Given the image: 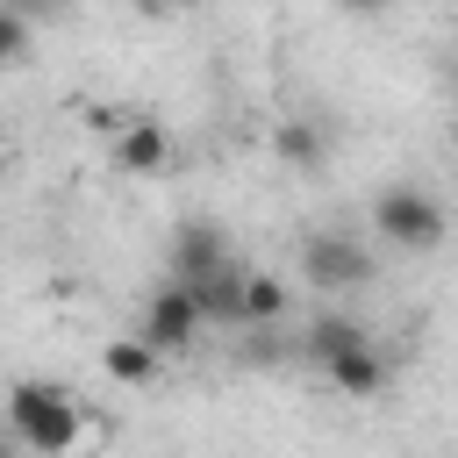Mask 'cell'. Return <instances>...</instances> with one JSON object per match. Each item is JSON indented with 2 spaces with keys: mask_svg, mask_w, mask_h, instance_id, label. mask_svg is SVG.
<instances>
[{
  "mask_svg": "<svg viewBox=\"0 0 458 458\" xmlns=\"http://www.w3.org/2000/svg\"><path fill=\"white\" fill-rule=\"evenodd\" d=\"M444 229H451V215H444V200L429 186L394 179V186L372 193V236L379 243H394V250H437Z\"/></svg>",
  "mask_w": 458,
  "mask_h": 458,
  "instance_id": "2",
  "label": "cell"
},
{
  "mask_svg": "<svg viewBox=\"0 0 458 458\" xmlns=\"http://www.w3.org/2000/svg\"><path fill=\"white\" fill-rule=\"evenodd\" d=\"M172 157H179V143H172L165 122H150V114H122L114 122V172L157 179V172H172Z\"/></svg>",
  "mask_w": 458,
  "mask_h": 458,
  "instance_id": "6",
  "label": "cell"
},
{
  "mask_svg": "<svg viewBox=\"0 0 458 458\" xmlns=\"http://www.w3.org/2000/svg\"><path fill=\"white\" fill-rule=\"evenodd\" d=\"M222 265H236L229 229H222L215 215H186V222L172 229V250H165V286H193V279H208V272H222Z\"/></svg>",
  "mask_w": 458,
  "mask_h": 458,
  "instance_id": "4",
  "label": "cell"
},
{
  "mask_svg": "<svg viewBox=\"0 0 458 458\" xmlns=\"http://www.w3.org/2000/svg\"><path fill=\"white\" fill-rule=\"evenodd\" d=\"M272 150H279L286 172H322V165H329V129H322L315 114H286L279 136H272Z\"/></svg>",
  "mask_w": 458,
  "mask_h": 458,
  "instance_id": "7",
  "label": "cell"
},
{
  "mask_svg": "<svg viewBox=\"0 0 458 458\" xmlns=\"http://www.w3.org/2000/svg\"><path fill=\"white\" fill-rule=\"evenodd\" d=\"M358 344H372V329L351 322V315H315V322L301 329V358H308V365H336V358L358 351Z\"/></svg>",
  "mask_w": 458,
  "mask_h": 458,
  "instance_id": "8",
  "label": "cell"
},
{
  "mask_svg": "<svg viewBox=\"0 0 458 458\" xmlns=\"http://www.w3.org/2000/svg\"><path fill=\"white\" fill-rule=\"evenodd\" d=\"M0 429L14 437V451L64 458L79 444V394L57 386V379H14L0 394Z\"/></svg>",
  "mask_w": 458,
  "mask_h": 458,
  "instance_id": "1",
  "label": "cell"
},
{
  "mask_svg": "<svg viewBox=\"0 0 458 458\" xmlns=\"http://www.w3.org/2000/svg\"><path fill=\"white\" fill-rule=\"evenodd\" d=\"M329 372V386L336 394H351V401H365V394H379L386 386V358H379V344H358V351H344L336 365H322Z\"/></svg>",
  "mask_w": 458,
  "mask_h": 458,
  "instance_id": "11",
  "label": "cell"
},
{
  "mask_svg": "<svg viewBox=\"0 0 458 458\" xmlns=\"http://www.w3.org/2000/svg\"><path fill=\"white\" fill-rule=\"evenodd\" d=\"M236 322H243V329H272V322H286V279H272V272H243V286H236Z\"/></svg>",
  "mask_w": 458,
  "mask_h": 458,
  "instance_id": "9",
  "label": "cell"
},
{
  "mask_svg": "<svg viewBox=\"0 0 458 458\" xmlns=\"http://www.w3.org/2000/svg\"><path fill=\"white\" fill-rule=\"evenodd\" d=\"M193 336H200L193 301H186L179 286H157V293L143 301V315H136V344H143L150 358H179V351H193Z\"/></svg>",
  "mask_w": 458,
  "mask_h": 458,
  "instance_id": "5",
  "label": "cell"
},
{
  "mask_svg": "<svg viewBox=\"0 0 458 458\" xmlns=\"http://www.w3.org/2000/svg\"><path fill=\"white\" fill-rule=\"evenodd\" d=\"M236 286H243V265H222V272H208V279H193V286H179V293L193 301V315H200V329H208V322H236Z\"/></svg>",
  "mask_w": 458,
  "mask_h": 458,
  "instance_id": "10",
  "label": "cell"
},
{
  "mask_svg": "<svg viewBox=\"0 0 458 458\" xmlns=\"http://www.w3.org/2000/svg\"><path fill=\"white\" fill-rule=\"evenodd\" d=\"M29 36H36L29 14H21V7H0V64H21V57H29Z\"/></svg>",
  "mask_w": 458,
  "mask_h": 458,
  "instance_id": "13",
  "label": "cell"
},
{
  "mask_svg": "<svg viewBox=\"0 0 458 458\" xmlns=\"http://www.w3.org/2000/svg\"><path fill=\"white\" fill-rule=\"evenodd\" d=\"M372 272H379V258L365 236H351V229H308L301 236V279L308 286L351 293V286H372Z\"/></svg>",
  "mask_w": 458,
  "mask_h": 458,
  "instance_id": "3",
  "label": "cell"
},
{
  "mask_svg": "<svg viewBox=\"0 0 458 458\" xmlns=\"http://www.w3.org/2000/svg\"><path fill=\"white\" fill-rule=\"evenodd\" d=\"M150 372H157V358H150L136 336H129V344H107V379H122V386H143Z\"/></svg>",
  "mask_w": 458,
  "mask_h": 458,
  "instance_id": "12",
  "label": "cell"
},
{
  "mask_svg": "<svg viewBox=\"0 0 458 458\" xmlns=\"http://www.w3.org/2000/svg\"><path fill=\"white\" fill-rule=\"evenodd\" d=\"M0 458H14V437H7V429H0Z\"/></svg>",
  "mask_w": 458,
  "mask_h": 458,
  "instance_id": "14",
  "label": "cell"
}]
</instances>
